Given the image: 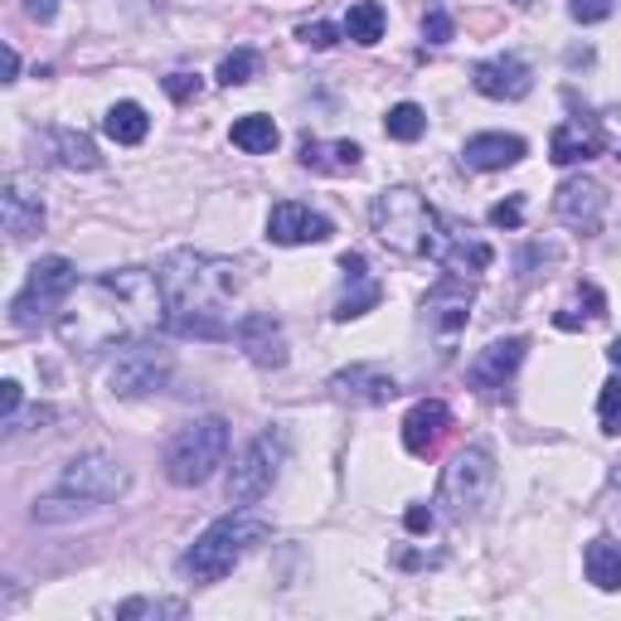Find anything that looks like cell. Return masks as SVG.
<instances>
[{"instance_id": "obj_4", "label": "cell", "mask_w": 621, "mask_h": 621, "mask_svg": "<svg viewBox=\"0 0 621 621\" xmlns=\"http://www.w3.org/2000/svg\"><path fill=\"white\" fill-rule=\"evenodd\" d=\"M370 224H374V234H379L384 248L404 253V258H428L442 214H437L413 185H394V190L374 194Z\"/></svg>"}, {"instance_id": "obj_13", "label": "cell", "mask_w": 621, "mask_h": 621, "mask_svg": "<svg viewBox=\"0 0 621 621\" xmlns=\"http://www.w3.org/2000/svg\"><path fill=\"white\" fill-rule=\"evenodd\" d=\"M234 340L258 370H282L287 364V335H282V321H277L272 311H248L234 325Z\"/></svg>"}, {"instance_id": "obj_22", "label": "cell", "mask_w": 621, "mask_h": 621, "mask_svg": "<svg viewBox=\"0 0 621 621\" xmlns=\"http://www.w3.org/2000/svg\"><path fill=\"white\" fill-rule=\"evenodd\" d=\"M0 218H6V234L20 243L44 228V200L24 190L20 180H6V190H0Z\"/></svg>"}, {"instance_id": "obj_32", "label": "cell", "mask_w": 621, "mask_h": 621, "mask_svg": "<svg viewBox=\"0 0 621 621\" xmlns=\"http://www.w3.org/2000/svg\"><path fill=\"white\" fill-rule=\"evenodd\" d=\"M598 422H602V432H607V437H621V379H607V384H602Z\"/></svg>"}, {"instance_id": "obj_23", "label": "cell", "mask_w": 621, "mask_h": 621, "mask_svg": "<svg viewBox=\"0 0 621 621\" xmlns=\"http://www.w3.org/2000/svg\"><path fill=\"white\" fill-rule=\"evenodd\" d=\"M529 146L520 137H505V131H481V137H471L461 146V161L471 170H505V165H520L525 161Z\"/></svg>"}, {"instance_id": "obj_21", "label": "cell", "mask_w": 621, "mask_h": 621, "mask_svg": "<svg viewBox=\"0 0 621 621\" xmlns=\"http://www.w3.org/2000/svg\"><path fill=\"white\" fill-rule=\"evenodd\" d=\"M340 272H345L350 291L335 301V321H355V315H364V311L379 307L384 287L370 277V263H364V253H345V258H340Z\"/></svg>"}, {"instance_id": "obj_36", "label": "cell", "mask_w": 621, "mask_h": 621, "mask_svg": "<svg viewBox=\"0 0 621 621\" xmlns=\"http://www.w3.org/2000/svg\"><path fill=\"white\" fill-rule=\"evenodd\" d=\"M422 34H428V44H452V15H447L442 6H432L428 15H422Z\"/></svg>"}, {"instance_id": "obj_30", "label": "cell", "mask_w": 621, "mask_h": 621, "mask_svg": "<svg viewBox=\"0 0 621 621\" xmlns=\"http://www.w3.org/2000/svg\"><path fill=\"white\" fill-rule=\"evenodd\" d=\"M58 141V161L73 165V170H97L103 165V156H97V146L83 137V131H54Z\"/></svg>"}, {"instance_id": "obj_2", "label": "cell", "mask_w": 621, "mask_h": 621, "mask_svg": "<svg viewBox=\"0 0 621 621\" xmlns=\"http://www.w3.org/2000/svg\"><path fill=\"white\" fill-rule=\"evenodd\" d=\"M161 287L170 301V331L194 335V340H228L234 325H228L224 307L238 291V267L228 258H210V253L180 248L170 253L161 267Z\"/></svg>"}, {"instance_id": "obj_35", "label": "cell", "mask_w": 621, "mask_h": 621, "mask_svg": "<svg viewBox=\"0 0 621 621\" xmlns=\"http://www.w3.org/2000/svg\"><path fill=\"white\" fill-rule=\"evenodd\" d=\"M297 40L307 44V49H335L340 44V30H335V24H325V20H315V24H301Z\"/></svg>"}, {"instance_id": "obj_20", "label": "cell", "mask_w": 621, "mask_h": 621, "mask_svg": "<svg viewBox=\"0 0 621 621\" xmlns=\"http://www.w3.org/2000/svg\"><path fill=\"white\" fill-rule=\"evenodd\" d=\"M447 428H452V408H447L442 398H422L404 418V447L413 457H432L437 442L447 437Z\"/></svg>"}, {"instance_id": "obj_15", "label": "cell", "mask_w": 621, "mask_h": 621, "mask_svg": "<svg viewBox=\"0 0 621 621\" xmlns=\"http://www.w3.org/2000/svg\"><path fill=\"white\" fill-rule=\"evenodd\" d=\"M331 394L340 404H360V408H379L388 398H398V379L384 364H350V370L331 374Z\"/></svg>"}, {"instance_id": "obj_41", "label": "cell", "mask_w": 621, "mask_h": 621, "mask_svg": "<svg viewBox=\"0 0 621 621\" xmlns=\"http://www.w3.org/2000/svg\"><path fill=\"white\" fill-rule=\"evenodd\" d=\"M24 15L40 20V24H49V20L58 15V0H24Z\"/></svg>"}, {"instance_id": "obj_43", "label": "cell", "mask_w": 621, "mask_h": 621, "mask_svg": "<svg viewBox=\"0 0 621 621\" xmlns=\"http://www.w3.org/2000/svg\"><path fill=\"white\" fill-rule=\"evenodd\" d=\"M20 78V54H15V44H6V83H15Z\"/></svg>"}, {"instance_id": "obj_14", "label": "cell", "mask_w": 621, "mask_h": 621, "mask_svg": "<svg viewBox=\"0 0 621 621\" xmlns=\"http://www.w3.org/2000/svg\"><path fill=\"white\" fill-rule=\"evenodd\" d=\"M331 234H335V224L325 214H315L311 204L282 200V204H272V214H267V238L282 243V248H297V243H325Z\"/></svg>"}, {"instance_id": "obj_45", "label": "cell", "mask_w": 621, "mask_h": 621, "mask_svg": "<svg viewBox=\"0 0 621 621\" xmlns=\"http://www.w3.org/2000/svg\"><path fill=\"white\" fill-rule=\"evenodd\" d=\"M617 485H621V467H617Z\"/></svg>"}, {"instance_id": "obj_10", "label": "cell", "mask_w": 621, "mask_h": 621, "mask_svg": "<svg viewBox=\"0 0 621 621\" xmlns=\"http://www.w3.org/2000/svg\"><path fill=\"white\" fill-rule=\"evenodd\" d=\"M127 467L103 452H88V457H73L58 477V491L64 495H78L88 505H107V501H121L127 495Z\"/></svg>"}, {"instance_id": "obj_33", "label": "cell", "mask_w": 621, "mask_h": 621, "mask_svg": "<svg viewBox=\"0 0 621 621\" xmlns=\"http://www.w3.org/2000/svg\"><path fill=\"white\" fill-rule=\"evenodd\" d=\"M180 612H185L180 602H151V598H131V602L117 607L121 621H131V617H180Z\"/></svg>"}, {"instance_id": "obj_17", "label": "cell", "mask_w": 621, "mask_h": 621, "mask_svg": "<svg viewBox=\"0 0 621 621\" xmlns=\"http://www.w3.org/2000/svg\"><path fill=\"white\" fill-rule=\"evenodd\" d=\"M428 258H437V263L447 267V272H461V277H467V272H485L495 253H491V243L471 238L461 224H447V218H442V224H437V238H432V253H428Z\"/></svg>"}, {"instance_id": "obj_28", "label": "cell", "mask_w": 621, "mask_h": 621, "mask_svg": "<svg viewBox=\"0 0 621 621\" xmlns=\"http://www.w3.org/2000/svg\"><path fill=\"white\" fill-rule=\"evenodd\" d=\"M345 40H355V44H379L384 40V6L379 0H360V6H350V15H345Z\"/></svg>"}, {"instance_id": "obj_9", "label": "cell", "mask_w": 621, "mask_h": 621, "mask_svg": "<svg viewBox=\"0 0 621 621\" xmlns=\"http://www.w3.org/2000/svg\"><path fill=\"white\" fill-rule=\"evenodd\" d=\"M287 461V432H258L238 452L234 471H228V501L234 505H258L277 485V471Z\"/></svg>"}, {"instance_id": "obj_18", "label": "cell", "mask_w": 621, "mask_h": 621, "mask_svg": "<svg viewBox=\"0 0 621 621\" xmlns=\"http://www.w3.org/2000/svg\"><path fill=\"white\" fill-rule=\"evenodd\" d=\"M602 146H607L602 121L588 117V113H578V117H568V121H558V127H554V137H549V161H554V165H578V161H592V156H602Z\"/></svg>"}, {"instance_id": "obj_8", "label": "cell", "mask_w": 621, "mask_h": 621, "mask_svg": "<svg viewBox=\"0 0 621 621\" xmlns=\"http://www.w3.org/2000/svg\"><path fill=\"white\" fill-rule=\"evenodd\" d=\"M170 370H175L170 350L141 335V340L117 345V360H113V370H107V388H113L117 398H146V394H156V388H165Z\"/></svg>"}, {"instance_id": "obj_39", "label": "cell", "mask_w": 621, "mask_h": 621, "mask_svg": "<svg viewBox=\"0 0 621 621\" xmlns=\"http://www.w3.org/2000/svg\"><path fill=\"white\" fill-rule=\"evenodd\" d=\"M30 422H34V428L54 422V408H30L24 418H10V422H6V432H10V437H15V432H30Z\"/></svg>"}, {"instance_id": "obj_31", "label": "cell", "mask_w": 621, "mask_h": 621, "mask_svg": "<svg viewBox=\"0 0 621 621\" xmlns=\"http://www.w3.org/2000/svg\"><path fill=\"white\" fill-rule=\"evenodd\" d=\"M253 73H258V54H253V49H234V54L218 64V83H224V88H243Z\"/></svg>"}, {"instance_id": "obj_7", "label": "cell", "mask_w": 621, "mask_h": 621, "mask_svg": "<svg viewBox=\"0 0 621 621\" xmlns=\"http://www.w3.org/2000/svg\"><path fill=\"white\" fill-rule=\"evenodd\" d=\"M491 485H495V452L485 442H471V447H461V452L452 457V467L442 471V491H437V501H442V510L452 520H467V515H477V510L485 505Z\"/></svg>"}, {"instance_id": "obj_19", "label": "cell", "mask_w": 621, "mask_h": 621, "mask_svg": "<svg viewBox=\"0 0 621 621\" xmlns=\"http://www.w3.org/2000/svg\"><path fill=\"white\" fill-rule=\"evenodd\" d=\"M471 83H477V93L495 97V103H520V97H529V88H534V73L525 58L501 54V58H485V64L471 68Z\"/></svg>"}, {"instance_id": "obj_46", "label": "cell", "mask_w": 621, "mask_h": 621, "mask_svg": "<svg viewBox=\"0 0 621 621\" xmlns=\"http://www.w3.org/2000/svg\"><path fill=\"white\" fill-rule=\"evenodd\" d=\"M617 161H621V156H617Z\"/></svg>"}, {"instance_id": "obj_24", "label": "cell", "mask_w": 621, "mask_h": 621, "mask_svg": "<svg viewBox=\"0 0 621 621\" xmlns=\"http://www.w3.org/2000/svg\"><path fill=\"white\" fill-rule=\"evenodd\" d=\"M360 146L355 141H301V165L307 170H325V175H350L360 170Z\"/></svg>"}, {"instance_id": "obj_25", "label": "cell", "mask_w": 621, "mask_h": 621, "mask_svg": "<svg viewBox=\"0 0 621 621\" xmlns=\"http://www.w3.org/2000/svg\"><path fill=\"white\" fill-rule=\"evenodd\" d=\"M582 568H588V582L598 592H621V539H592L588 554H582Z\"/></svg>"}, {"instance_id": "obj_42", "label": "cell", "mask_w": 621, "mask_h": 621, "mask_svg": "<svg viewBox=\"0 0 621 621\" xmlns=\"http://www.w3.org/2000/svg\"><path fill=\"white\" fill-rule=\"evenodd\" d=\"M0 398H6V418H15V413H20V384L15 379H6V384H0Z\"/></svg>"}, {"instance_id": "obj_11", "label": "cell", "mask_w": 621, "mask_h": 621, "mask_svg": "<svg viewBox=\"0 0 621 621\" xmlns=\"http://www.w3.org/2000/svg\"><path fill=\"white\" fill-rule=\"evenodd\" d=\"M525 350H529V340L525 335H510V340H491V345L481 350L477 360H471V370H467V384L477 388L481 398H495L501 388L515 379V370L525 364Z\"/></svg>"}, {"instance_id": "obj_40", "label": "cell", "mask_w": 621, "mask_h": 621, "mask_svg": "<svg viewBox=\"0 0 621 621\" xmlns=\"http://www.w3.org/2000/svg\"><path fill=\"white\" fill-rule=\"evenodd\" d=\"M404 525H408V534H428V529H432V510H428V505H408Z\"/></svg>"}, {"instance_id": "obj_12", "label": "cell", "mask_w": 621, "mask_h": 621, "mask_svg": "<svg viewBox=\"0 0 621 621\" xmlns=\"http://www.w3.org/2000/svg\"><path fill=\"white\" fill-rule=\"evenodd\" d=\"M471 307H477V287H471L461 272H442V282H437L428 297H422V311H428V321H432L442 335L467 331Z\"/></svg>"}, {"instance_id": "obj_34", "label": "cell", "mask_w": 621, "mask_h": 621, "mask_svg": "<svg viewBox=\"0 0 621 621\" xmlns=\"http://www.w3.org/2000/svg\"><path fill=\"white\" fill-rule=\"evenodd\" d=\"M617 10V0H568V15H574L578 24H598Z\"/></svg>"}, {"instance_id": "obj_29", "label": "cell", "mask_w": 621, "mask_h": 621, "mask_svg": "<svg viewBox=\"0 0 621 621\" xmlns=\"http://www.w3.org/2000/svg\"><path fill=\"white\" fill-rule=\"evenodd\" d=\"M384 131H388L394 141H418L422 131H428V113H422L418 103H398V107H388Z\"/></svg>"}, {"instance_id": "obj_27", "label": "cell", "mask_w": 621, "mask_h": 621, "mask_svg": "<svg viewBox=\"0 0 621 621\" xmlns=\"http://www.w3.org/2000/svg\"><path fill=\"white\" fill-rule=\"evenodd\" d=\"M277 121L272 117H263V113H248V117H238L234 121V146L238 151H248V156H267L277 146Z\"/></svg>"}, {"instance_id": "obj_16", "label": "cell", "mask_w": 621, "mask_h": 621, "mask_svg": "<svg viewBox=\"0 0 621 621\" xmlns=\"http://www.w3.org/2000/svg\"><path fill=\"white\" fill-rule=\"evenodd\" d=\"M554 214L564 218L568 228H578V234H598L602 214H607V190L598 180L578 175V180H564L554 194Z\"/></svg>"}, {"instance_id": "obj_3", "label": "cell", "mask_w": 621, "mask_h": 621, "mask_svg": "<svg viewBox=\"0 0 621 621\" xmlns=\"http://www.w3.org/2000/svg\"><path fill=\"white\" fill-rule=\"evenodd\" d=\"M267 534H272V525L258 515H248V510L214 520V525L185 549V558H180V578L204 582V588H210V582H224L243 558L258 549V544H267Z\"/></svg>"}, {"instance_id": "obj_5", "label": "cell", "mask_w": 621, "mask_h": 621, "mask_svg": "<svg viewBox=\"0 0 621 621\" xmlns=\"http://www.w3.org/2000/svg\"><path fill=\"white\" fill-rule=\"evenodd\" d=\"M228 442H234V432H228L224 418L185 422V428L165 442V477H170V485H204L218 467H224Z\"/></svg>"}, {"instance_id": "obj_38", "label": "cell", "mask_w": 621, "mask_h": 621, "mask_svg": "<svg viewBox=\"0 0 621 621\" xmlns=\"http://www.w3.org/2000/svg\"><path fill=\"white\" fill-rule=\"evenodd\" d=\"M491 224L495 228H520V224H525V204H520V200H501L491 210Z\"/></svg>"}, {"instance_id": "obj_6", "label": "cell", "mask_w": 621, "mask_h": 621, "mask_svg": "<svg viewBox=\"0 0 621 621\" xmlns=\"http://www.w3.org/2000/svg\"><path fill=\"white\" fill-rule=\"evenodd\" d=\"M78 291V267L68 258H40L24 277V291L10 301V321L15 331H40V325L58 321V311L68 307V297Z\"/></svg>"}, {"instance_id": "obj_1", "label": "cell", "mask_w": 621, "mask_h": 621, "mask_svg": "<svg viewBox=\"0 0 621 621\" xmlns=\"http://www.w3.org/2000/svg\"><path fill=\"white\" fill-rule=\"evenodd\" d=\"M58 335L73 350H113L127 340L156 335L170 325V301L161 272L146 267H121V272L93 277L83 291H73L68 307L58 311Z\"/></svg>"}, {"instance_id": "obj_37", "label": "cell", "mask_w": 621, "mask_h": 621, "mask_svg": "<svg viewBox=\"0 0 621 621\" xmlns=\"http://www.w3.org/2000/svg\"><path fill=\"white\" fill-rule=\"evenodd\" d=\"M165 93L175 97V103H194V97H200V78H194V73H170Z\"/></svg>"}, {"instance_id": "obj_26", "label": "cell", "mask_w": 621, "mask_h": 621, "mask_svg": "<svg viewBox=\"0 0 621 621\" xmlns=\"http://www.w3.org/2000/svg\"><path fill=\"white\" fill-rule=\"evenodd\" d=\"M103 131H107V137H113L117 146H141L146 131H151V117H146L141 103H117V107H107Z\"/></svg>"}, {"instance_id": "obj_44", "label": "cell", "mask_w": 621, "mask_h": 621, "mask_svg": "<svg viewBox=\"0 0 621 621\" xmlns=\"http://www.w3.org/2000/svg\"><path fill=\"white\" fill-rule=\"evenodd\" d=\"M607 360H612V364H617V370H621V335L612 340V345H607Z\"/></svg>"}]
</instances>
